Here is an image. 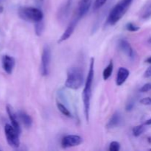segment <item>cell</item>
Listing matches in <instances>:
<instances>
[{
    "mask_svg": "<svg viewBox=\"0 0 151 151\" xmlns=\"http://www.w3.org/2000/svg\"><path fill=\"white\" fill-rule=\"evenodd\" d=\"M94 75V58H91L88 69V75L85 83L83 91V102L84 114H85L86 120L87 122L89 121L90 115V106H91V91H92V84Z\"/></svg>",
    "mask_w": 151,
    "mask_h": 151,
    "instance_id": "obj_1",
    "label": "cell"
},
{
    "mask_svg": "<svg viewBox=\"0 0 151 151\" xmlns=\"http://www.w3.org/2000/svg\"><path fill=\"white\" fill-rule=\"evenodd\" d=\"M133 1L134 0H120L117 4H115L108 16L106 25L113 26L119 22L131 7Z\"/></svg>",
    "mask_w": 151,
    "mask_h": 151,
    "instance_id": "obj_2",
    "label": "cell"
},
{
    "mask_svg": "<svg viewBox=\"0 0 151 151\" xmlns=\"http://www.w3.org/2000/svg\"><path fill=\"white\" fill-rule=\"evenodd\" d=\"M84 83L83 72L81 68L72 66L67 71L65 86L73 90L79 89Z\"/></svg>",
    "mask_w": 151,
    "mask_h": 151,
    "instance_id": "obj_3",
    "label": "cell"
},
{
    "mask_svg": "<svg viewBox=\"0 0 151 151\" xmlns=\"http://www.w3.org/2000/svg\"><path fill=\"white\" fill-rule=\"evenodd\" d=\"M146 128L145 125H137V126H135L132 130V134L133 136L135 137H138L139 136H141L143 133L145 131Z\"/></svg>",
    "mask_w": 151,
    "mask_h": 151,
    "instance_id": "obj_20",
    "label": "cell"
},
{
    "mask_svg": "<svg viewBox=\"0 0 151 151\" xmlns=\"http://www.w3.org/2000/svg\"><path fill=\"white\" fill-rule=\"evenodd\" d=\"M145 125H151V119H148V120L146 121V122H145Z\"/></svg>",
    "mask_w": 151,
    "mask_h": 151,
    "instance_id": "obj_29",
    "label": "cell"
},
{
    "mask_svg": "<svg viewBox=\"0 0 151 151\" xmlns=\"http://www.w3.org/2000/svg\"><path fill=\"white\" fill-rule=\"evenodd\" d=\"M148 42L150 43V44H151V38H149V39H148Z\"/></svg>",
    "mask_w": 151,
    "mask_h": 151,
    "instance_id": "obj_32",
    "label": "cell"
},
{
    "mask_svg": "<svg viewBox=\"0 0 151 151\" xmlns=\"http://www.w3.org/2000/svg\"><path fill=\"white\" fill-rule=\"evenodd\" d=\"M4 134H5L6 139L7 143L10 147L13 148H18L20 145V140H19V134L12 125L6 124L4 126Z\"/></svg>",
    "mask_w": 151,
    "mask_h": 151,
    "instance_id": "obj_5",
    "label": "cell"
},
{
    "mask_svg": "<svg viewBox=\"0 0 151 151\" xmlns=\"http://www.w3.org/2000/svg\"><path fill=\"white\" fill-rule=\"evenodd\" d=\"M19 119L22 122L24 126L27 128H29L32 125V119L28 114L23 111H19L17 113Z\"/></svg>",
    "mask_w": 151,
    "mask_h": 151,
    "instance_id": "obj_15",
    "label": "cell"
},
{
    "mask_svg": "<svg viewBox=\"0 0 151 151\" xmlns=\"http://www.w3.org/2000/svg\"><path fill=\"white\" fill-rule=\"evenodd\" d=\"M51 57V49L48 45H45L43 49L42 55H41V66H40V72H41L42 76H47L50 73Z\"/></svg>",
    "mask_w": 151,
    "mask_h": 151,
    "instance_id": "obj_6",
    "label": "cell"
},
{
    "mask_svg": "<svg viewBox=\"0 0 151 151\" xmlns=\"http://www.w3.org/2000/svg\"><path fill=\"white\" fill-rule=\"evenodd\" d=\"M144 77L146 78H151V66H149L144 73Z\"/></svg>",
    "mask_w": 151,
    "mask_h": 151,
    "instance_id": "obj_28",
    "label": "cell"
},
{
    "mask_svg": "<svg viewBox=\"0 0 151 151\" xmlns=\"http://www.w3.org/2000/svg\"><path fill=\"white\" fill-rule=\"evenodd\" d=\"M92 1L93 0H80L75 14L81 19H82L88 12L92 4Z\"/></svg>",
    "mask_w": 151,
    "mask_h": 151,
    "instance_id": "obj_10",
    "label": "cell"
},
{
    "mask_svg": "<svg viewBox=\"0 0 151 151\" xmlns=\"http://www.w3.org/2000/svg\"><path fill=\"white\" fill-rule=\"evenodd\" d=\"M141 104L145 106H150L151 105V97H145L140 100Z\"/></svg>",
    "mask_w": 151,
    "mask_h": 151,
    "instance_id": "obj_26",
    "label": "cell"
},
{
    "mask_svg": "<svg viewBox=\"0 0 151 151\" xmlns=\"http://www.w3.org/2000/svg\"><path fill=\"white\" fill-rule=\"evenodd\" d=\"M120 147L121 145L119 144V142H118L116 141H114L111 142L110 143V145H109V150L110 151H119L120 150Z\"/></svg>",
    "mask_w": 151,
    "mask_h": 151,
    "instance_id": "obj_24",
    "label": "cell"
},
{
    "mask_svg": "<svg viewBox=\"0 0 151 151\" xmlns=\"http://www.w3.org/2000/svg\"><path fill=\"white\" fill-rule=\"evenodd\" d=\"M108 0H95L93 4V10H98L99 9L101 8L106 2Z\"/></svg>",
    "mask_w": 151,
    "mask_h": 151,
    "instance_id": "obj_23",
    "label": "cell"
},
{
    "mask_svg": "<svg viewBox=\"0 0 151 151\" xmlns=\"http://www.w3.org/2000/svg\"><path fill=\"white\" fill-rule=\"evenodd\" d=\"M56 106H57L58 109L59 110V111L63 115H64L66 117H72V114H71L70 111L63 104V103H60V102L57 101L56 103Z\"/></svg>",
    "mask_w": 151,
    "mask_h": 151,
    "instance_id": "obj_18",
    "label": "cell"
},
{
    "mask_svg": "<svg viewBox=\"0 0 151 151\" xmlns=\"http://www.w3.org/2000/svg\"><path fill=\"white\" fill-rule=\"evenodd\" d=\"M83 138L78 135H66L61 140V146L63 148L76 147L83 143Z\"/></svg>",
    "mask_w": 151,
    "mask_h": 151,
    "instance_id": "obj_8",
    "label": "cell"
},
{
    "mask_svg": "<svg viewBox=\"0 0 151 151\" xmlns=\"http://www.w3.org/2000/svg\"><path fill=\"white\" fill-rule=\"evenodd\" d=\"M140 17L142 19H147L151 17V3L147 4L142 10Z\"/></svg>",
    "mask_w": 151,
    "mask_h": 151,
    "instance_id": "obj_19",
    "label": "cell"
},
{
    "mask_svg": "<svg viewBox=\"0 0 151 151\" xmlns=\"http://www.w3.org/2000/svg\"><path fill=\"white\" fill-rule=\"evenodd\" d=\"M2 1H3V0H0V3H1Z\"/></svg>",
    "mask_w": 151,
    "mask_h": 151,
    "instance_id": "obj_33",
    "label": "cell"
},
{
    "mask_svg": "<svg viewBox=\"0 0 151 151\" xmlns=\"http://www.w3.org/2000/svg\"><path fill=\"white\" fill-rule=\"evenodd\" d=\"M122 121V115L119 111H116L111 116L106 125V128L109 129L116 128L119 125Z\"/></svg>",
    "mask_w": 151,
    "mask_h": 151,
    "instance_id": "obj_14",
    "label": "cell"
},
{
    "mask_svg": "<svg viewBox=\"0 0 151 151\" xmlns=\"http://www.w3.org/2000/svg\"><path fill=\"white\" fill-rule=\"evenodd\" d=\"M151 90V83H147L140 88V92H147Z\"/></svg>",
    "mask_w": 151,
    "mask_h": 151,
    "instance_id": "obj_25",
    "label": "cell"
},
{
    "mask_svg": "<svg viewBox=\"0 0 151 151\" xmlns=\"http://www.w3.org/2000/svg\"><path fill=\"white\" fill-rule=\"evenodd\" d=\"M130 72L127 68L125 67H120L118 70L117 75L116 78V84L118 86H122L124 83L126 81L128 78L129 77Z\"/></svg>",
    "mask_w": 151,
    "mask_h": 151,
    "instance_id": "obj_13",
    "label": "cell"
},
{
    "mask_svg": "<svg viewBox=\"0 0 151 151\" xmlns=\"http://www.w3.org/2000/svg\"><path fill=\"white\" fill-rule=\"evenodd\" d=\"M147 142H148L150 144H151V137H149L148 138H147Z\"/></svg>",
    "mask_w": 151,
    "mask_h": 151,
    "instance_id": "obj_31",
    "label": "cell"
},
{
    "mask_svg": "<svg viewBox=\"0 0 151 151\" xmlns=\"http://www.w3.org/2000/svg\"><path fill=\"white\" fill-rule=\"evenodd\" d=\"M44 29V20L39 21L35 23V32L36 35L41 36L42 35Z\"/></svg>",
    "mask_w": 151,
    "mask_h": 151,
    "instance_id": "obj_21",
    "label": "cell"
},
{
    "mask_svg": "<svg viewBox=\"0 0 151 151\" xmlns=\"http://www.w3.org/2000/svg\"><path fill=\"white\" fill-rule=\"evenodd\" d=\"M114 69V63L113 60H111L109 63L108 64V66H106L104 69L103 72V78L104 81H107L110 78V77L111 76L112 72H113Z\"/></svg>",
    "mask_w": 151,
    "mask_h": 151,
    "instance_id": "obj_17",
    "label": "cell"
},
{
    "mask_svg": "<svg viewBox=\"0 0 151 151\" xmlns=\"http://www.w3.org/2000/svg\"><path fill=\"white\" fill-rule=\"evenodd\" d=\"M0 150H1V149H0Z\"/></svg>",
    "mask_w": 151,
    "mask_h": 151,
    "instance_id": "obj_35",
    "label": "cell"
},
{
    "mask_svg": "<svg viewBox=\"0 0 151 151\" xmlns=\"http://www.w3.org/2000/svg\"><path fill=\"white\" fill-rule=\"evenodd\" d=\"M72 1H73V0H66L65 4L63 6V7L60 9V12H59V17H60V19H65L67 17L68 15H69V10H70Z\"/></svg>",
    "mask_w": 151,
    "mask_h": 151,
    "instance_id": "obj_16",
    "label": "cell"
},
{
    "mask_svg": "<svg viewBox=\"0 0 151 151\" xmlns=\"http://www.w3.org/2000/svg\"><path fill=\"white\" fill-rule=\"evenodd\" d=\"M150 150H151V149H150Z\"/></svg>",
    "mask_w": 151,
    "mask_h": 151,
    "instance_id": "obj_34",
    "label": "cell"
},
{
    "mask_svg": "<svg viewBox=\"0 0 151 151\" xmlns=\"http://www.w3.org/2000/svg\"><path fill=\"white\" fill-rule=\"evenodd\" d=\"M6 110H7V114H8L9 118H10V122H11L12 125H13V128H14L19 134H21L22 129H21L20 124H19V119L17 116V114H16L13 111L12 107L10 106H9V105H7V106H6Z\"/></svg>",
    "mask_w": 151,
    "mask_h": 151,
    "instance_id": "obj_12",
    "label": "cell"
},
{
    "mask_svg": "<svg viewBox=\"0 0 151 151\" xmlns=\"http://www.w3.org/2000/svg\"><path fill=\"white\" fill-rule=\"evenodd\" d=\"M19 16L26 22H32L35 23L43 20L44 13L39 8L33 7H22L18 10Z\"/></svg>",
    "mask_w": 151,
    "mask_h": 151,
    "instance_id": "obj_4",
    "label": "cell"
},
{
    "mask_svg": "<svg viewBox=\"0 0 151 151\" xmlns=\"http://www.w3.org/2000/svg\"><path fill=\"white\" fill-rule=\"evenodd\" d=\"M80 20H81V19H79L78 16L74 15L72 20H71V22H69V25H68L67 28H66V30L63 32V33L62 34V35L60 37L58 41V44H60V43L66 41V40L69 39V38L72 36V35L73 34L74 31H75V28H76L77 25H78V22H80Z\"/></svg>",
    "mask_w": 151,
    "mask_h": 151,
    "instance_id": "obj_7",
    "label": "cell"
},
{
    "mask_svg": "<svg viewBox=\"0 0 151 151\" xmlns=\"http://www.w3.org/2000/svg\"><path fill=\"white\" fill-rule=\"evenodd\" d=\"M134 107V102L132 101V100H130L128 103L126 104V106H125V110L127 111H131L133 110Z\"/></svg>",
    "mask_w": 151,
    "mask_h": 151,
    "instance_id": "obj_27",
    "label": "cell"
},
{
    "mask_svg": "<svg viewBox=\"0 0 151 151\" xmlns=\"http://www.w3.org/2000/svg\"><path fill=\"white\" fill-rule=\"evenodd\" d=\"M1 64H2V68L4 72L8 75H11L16 65V60L12 56L5 55L3 56L1 59Z\"/></svg>",
    "mask_w": 151,
    "mask_h": 151,
    "instance_id": "obj_11",
    "label": "cell"
},
{
    "mask_svg": "<svg viewBox=\"0 0 151 151\" xmlns=\"http://www.w3.org/2000/svg\"><path fill=\"white\" fill-rule=\"evenodd\" d=\"M118 47H119V50L122 52L125 53L129 58L134 59L136 56L135 51L132 48L131 44L126 39H123V38L119 39L118 41Z\"/></svg>",
    "mask_w": 151,
    "mask_h": 151,
    "instance_id": "obj_9",
    "label": "cell"
},
{
    "mask_svg": "<svg viewBox=\"0 0 151 151\" xmlns=\"http://www.w3.org/2000/svg\"><path fill=\"white\" fill-rule=\"evenodd\" d=\"M145 62H146V63H150V64H151V56H150V57H149L148 58L146 59V60H145Z\"/></svg>",
    "mask_w": 151,
    "mask_h": 151,
    "instance_id": "obj_30",
    "label": "cell"
},
{
    "mask_svg": "<svg viewBox=\"0 0 151 151\" xmlns=\"http://www.w3.org/2000/svg\"><path fill=\"white\" fill-rule=\"evenodd\" d=\"M125 29L130 32H137V31L139 30L140 27L132 22H128L125 25Z\"/></svg>",
    "mask_w": 151,
    "mask_h": 151,
    "instance_id": "obj_22",
    "label": "cell"
}]
</instances>
